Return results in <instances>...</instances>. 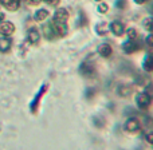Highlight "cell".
<instances>
[{
	"mask_svg": "<svg viewBox=\"0 0 153 150\" xmlns=\"http://www.w3.org/2000/svg\"><path fill=\"white\" fill-rule=\"evenodd\" d=\"M136 103H137V106L141 110H146L152 103V98L146 91L140 92V94H137V97H136Z\"/></svg>",
	"mask_w": 153,
	"mask_h": 150,
	"instance_id": "1",
	"label": "cell"
},
{
	"mask_svg": "<svg viewBox=\"0 0 153 150\" xmlns=\"http://www.w3.org/2000/svg\"><path fill=\"white\" fill-rule=\"evenodd\" d=\"M124 127H125L126 132L136 133V132H138V130L141 129V123H140V121H138L137 118H129L126 122H125Z\"/></svg>",
	"mask_w": 153,
	"mask_h": 150,
	"instance_id": "2",
	"label": "cell"
},
{
	"mask_svg": "<svg viewBox=\"0 0 153 150\" xmlns=\"http://www.w3.org/2000/svg\"><path fill=\"white\" fill-rule=\"evenodd\" d=\"M15 32V24L11 21H1L0 23V34L4 36H11Z\"/></svg>",
	"mask_w": 153,
	"mask_h": 150,
	"instance_id": "3",
	"label": "cell"
},
{
	"mask_svg": "<svg viewBox=\"0 0 153 150\" xmlns=\"http://www.w3.org/2000/svg\"><path fill=\"white\" fill-rule=\"evenodd\" d=\"M53 30H54V34L56 35V36H65V35L67 34V26L66 23H61V21H53Z\"/></svg>",
	"mask_w": 153,
	"mask_h": 150,
	"instance_id": "4",
	"label": "cell"
},
{
	"mask_svg": "<svg viewBox=\"0 0 153 150\" xmlns=\"http://www.w3.org/2000/svg\"><path fill=\"white\" fill-rule=\"evenodd\" d=\"M110 31L113 32L116 36H122L125 34V26L121 23V21H113V23L109 26Z\"/></svg>",
	"mask_w": 153,
	"mask_h": 150,
	"instance_id": "5",
	"label": "cell"
},
{
	"mask_svg": "<svg viewBox=\"0 0 153 150\" xmlns=\"http://www.w3.org/2000/svg\"><path fill=\"white\" fill-rule=\"evenodd\" d=\"M47 89H48V86H47V84H45V86L40 89V91L38 92L36 98L34 99V102H32V105H31V111H32V113H36V111H38V106H39V102H40V99L43 98L45 92L47 91Z\"/></svg>",
	"mask_w": 153,
	"mask_h": 150,
	"instance_id": "6",
	"label": "cell"
},
{
	"mask_svg": "<svg viewBox=\"0 0 153 150\" xmlns=\"http://www.w3.org/2000/svg\"><path fill=\"white\" fill-rule=\"evenodd\" d=\"M69 19V12L65 8H58L54 13V20L55 21H61V23H66Z\"/></svg>",
	"mask_w": 153,
	"mask_h": 150,
	"instance_id": "7",
	"label": "cell"
},
{
	"mask_svg": "<svg viewBox=\"0 0 153 150\" xmlns=\"http://www.w3.org/2000/svg\"><path fill=\"white\" fill-rule=\"evenodd\" d=\"M138 44L136 43V40H128V42H125L124 44H122V50H124L125 54H133L136 52V51L138 50Z\"/></svg>",
	"mask_w": 153,
	"mask_h": 150,
	"instance_id": "8",
	"label": "cell"
},
{
	"mask_svg": "<svg viewBox=\"0 0 153 150\" xmlns=\"http://www.w3.org/2000/svg\"><path fill=\"white\" fill-rule=\"evenodd\" d=\"M0 3L8 11H18L20 7V0H0Z\"/></svg>",
	"mask_w": 153,
	"mask_h": 150,
	"instance_id": "9",
	"label": "cell"
},
{
	"mask_svg": "<svg viewBox=\"0 0 153 150\" xmlns=\"http://www.w3.org/2000/svg\"><path fill=\"white\" fill-rule=\"evenodd\" d=\"M98 52H100V55L102 58H109L113 54V48H111V46L109 43H103V44H101L98 47Z\"/></svg>",
	"mask_w": 153,
	"mask_h": 150,
	"instance_id": "10",
	"label": "cell"
},
{
	"mask_svg": "<svg viewBox=\"0 0 153 150\" xmlns=\"http://www.w3.org/2000/svg\"><path fill=\"white\" fill-rule=\"evenodd\" d=\"M40 39V34L36 31V30H30L28 31V35H27V40H28V43H31V44H36L38 42H39Z\"/></svg>",
	"mask_w": 153,
	"mask_h": 150,
	"instance_id": "11",
	"label": "cell"
},
{
	"mask_svg": "<svg viewBox=\"0 0 153 150\" xmlns=\"http://www.w3.org/2000/svg\"><path fill=\"white\" fill-rule=\"evenodd\" d=\"M11 46H12V40H11L8 36L0 39V51H1V52H7V51L11 48Z\"/></svg>",
	"mask_w": 153,
	"mask_h": 150,
	"instance_id": "12",
	"label": "cell"
},
{
	"mask_svg": "<svg viewBox=\"0 0 153 150\" xmlns=\"http://www.w3.org/2000/svg\"><path fill=\"white\" fill-rule=\"evenodd\" d=\"M118 95H121V97H124V98H126V97H129L130 94L133 92V89L130 86H126V84H122V86H120L118 87Z\"/></svg>",
	"mask_w": 153,
	"mask_h": 150,
	"instance_id": "13",
	"label": "cell"
},
{
	"mask_svg": "<svg viewBox=\"0 0 153 150\" xmlns=\"http://www.w3.org/2000/svg\"><path fill=\"white\" fill-rule=\"evenodd\" d=\"M48 18V11L47 10H38L36 12H35V20H38V21H43V20H46V19Z\"/></svg>",
	"mask_w": 153,
	"mask_h": 150,
	"instance_id": "14",
	"label": "cell"
},
{
	"mask_svg": "<svg viewBox=\"0 0 153 150\" xmlns=\"http://www.w3.org/2000/svg\"><path fill=\"white\" fill-rule=\"evenodd\" d=\"M144 70L146 72H152L153 71V56L148 55L144 59Z\"/></svg>",
	"mask_w": 153,
	"mask_h": 150,
	"instance_id": "15",
	"label": "cell"
},
{
	"mask_svg": "<svg viewBox=\"0 0 153 150\" xmlns=\"http://www.w3.org/2000/svg\"><path fill=\"white\" fill-rule=\"evenodd\" d=\"M81 72L86 76H91V75H94V67L89 66L87 63H83L81 67Z\"/></svg>",
	"mask_w": 153,
	"mask_h": 150,
	"instance_id": "16",
	"label": "cell"
},
{
	"mask_svg": "<svg viewBox=\"0 0 153 150\" xmlns=\"http://www.w3.org/2000/svg\"><path fill=\"white\" fill-rule=\"evenodd\" d=\"M128 36H129V40H136V38L138 36V34L134 28H129V31H128Z\"/></svg>",
	"mask_w": 153,
	"mask_h": 150,
	"instance_id": "17",
	"label": "cell"
},
{
	"mask_svg": "<svg viewBox=\"0 0 153 150\" xmlns=\"http://www.w3.org/2000/svg\"><path fill=\"white\" fill-rule=\"evenodd\" d=\"M126 5H128V0H117L116 1V7L118 10H124V8H126Z\"/></svg>",
	"mask_w": 153,
	"mask_h": 150,
	"instance_id": "18",
	"label": "cell"
},
{
	"mask_svg": "<svg viewBox=\"0 0 153 150\" xmlns=\"http://www.w3.org/2000/svg\"><path fill=\"white\" fill-rule=\"evenodd\" d=\"M109 11V5L106 4V3H101L100 5H98V12L101 13H106Z\"/></svg>",
	"mask_w": 153,
	"mask_h": 150,
	"instance_id": "19",
	"label": "cell"
},
{
	"mask_svg": "<svg viewBox=\"0 0 153 150\" xmlns=\"http://www.w3.org/2000/svg\"><path fill=\"white\" fill-rule=\"evenodd\" d=\"M105 27H106V24H105V23L98 24V26H97V32H98V34H100V35H105V34H106Z\"/></svg>",
	"mask_w": 153,
	"mask_h": 150,
	"instance_id": "20",
	"label": "cell"
},
{
	"mask_svg": "<svg viewBox=\"0 0 153 150\" xmlns=\"http://www.w3.org/2000/svg\"><path fill=\"white\" fill-rule=\"evenodd\" d=\"M45 1L47 3V4L53 5V7H56V5L59 4V1H61V0H45Z\"/></svg>",
	"mask_w": 153,
	"mask_h": 150,
	"instance_id": "21",
	"label": "cell"
},
{
	"mask_svg": "<svg viewBox=\"0 0 153 150\" xmlns=\"http://www.w3.org/2000/svg\"><path fill=\"white\" fill-rule=\"evenodd\" d=\"M146 44L151 46V47H153V34H151V35H148V36H146Z\"/></svg>",
	"mask_w": 153,
	"mask_h": 150,
	"instance_id": "22",
	"label": "cell"
},
{
	"mask_svg": "<svg viewBox=\"0 0 153 150\" xmlns=\"http://www.w3.org/2000/svg\"><path fill=\"white\" fill-rule=\"evenodd\" d=\"M146 141H148L149 143H152L153 145V132H151V133H148V134H146Z\"/></svg>",
	"mask_w": 153,
	"mask_h": 150,
	"instance_id": "23",
	"label": "cell"
},
{
	"mask_svg": "<svg viewBox=\"0 0 153 150\" xmlns=\"http://www.w3.org/2000/svg\"><path fill=\"white\" fill-rule=\"evenodd\" d=\"M40 1H42V0H28V3L30 4H32V5H38Z\"/></svg>",
	"mask_w": 153,
	"mask_h": 150,
	"instance_id": "24",
	"label": "cell"
},
{
	"mask_svg": "<svg viewBox=\"0 0 153 150\" xmlns=\"http://www.w3.org/2000/svg\"><path fill=\"white\" fill-rule=\"evenodd\" d=\"M146 92H148V94L151 95V98H152V97H153V86H151V87H149V89L146 90Z\"/></svg>",
	"mask_w": 153,
	"mask_h": 150,
	"instance_id": "25",
	"label": "cell"
},
{
	"mask_svg": "<svg viewBox=\"0 0 153 150\" xmlns=\"http://www.w3.org/2000/svg\"><path fill=\"white\" fill-rule=\"evenodd\" d=\"M136 4H144V3H146V0H134Z\"/></svg>",
	"mask_w": 153,
	"mask_h": 150,
	"instance_id": "26",
	"label": "cell"
},
{
	"mask_svg": "<svg viewBox=\"0 0 153 150\" xmlns=\"http://www.w3.org/2000/svg\"><path fill=\"white\" fill-rule=\"evenodd\" d=\"M3 20H4V13H1V12H0V23H1Z\"/></svg>",
	"mask_w": 153,
	"mask_h": 150,
	"instance_id": "27",
	"label": "cell"
},
{
	"mask_svg": "<svg viewBox=\"0 0 153 150\" xmlns=\"http://www.w3.org/2000/svg\"><path fill=\"white\" fill-rule=\"evenodd\" d=\"M95 1H102V0H95Z\"/></svg>",
	"mask_w": 153,
	"mask_h": 150,
	"instance_id": "28",
	"label": "cell"
}]
</instances>
